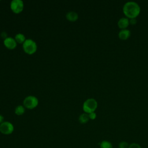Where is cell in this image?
I'll return each mask as SVG.
<instances>
[{
  "instance_id": "6da1fadb",
  "label": "cell",
  "mask_w": 148,
  "mask_h": 148,
  "mask_svg": "<svg viewBox=\"0 0 148 148\" xmlns=\"http://www.w3.org/2000/svg\"><path fill=\"white\" fill-rule=\"evenodd\" d=\"M123 11L127 18H135L139 14L140 8L136 2L130 1L124 5Z\"/></svg>"
},
{
  "instance_id": "7a4b0ae2",
  "label": "cell",
  "mask_w": 148,
  "mask_h": 148,
  "mask_svg": "<svg viewBox=\"0 0 148 148\" xmlns=\"http://www.w3.org/2000/svg\"><path fill=\"white\" fill-rule=\"evenodd\" d=\"M98 106L97 101L94 98H89L84 101L83 105V110L87 114L94 112Z\"/></svg>"
},
{
  "instance_id": "3957f363",
  "label": "cell",
  "mask_w": 148,
  "mask_h": 148,
  "mask_svg": "<svg viewBox=\"0 0 148 148\" xmlns=\"http://www.w3.org/2000/svg\"><path fill=\"white\" fill-rule=\"evenodd\" d=\"M23 48L25 53L28 54L35 53L37 50L36 42L31 39H27L23 44Z\"/></svg>"
},
{
  "instance_id": "277c9868",
  "label": "cell",
  "mask_w": 148,
  "mask_h": 148,
  "mask_svg": "<svg viewBox=\"0 0 148 148\" xmlns=\"http://www.w3.org/2000/svg\"><path fill=\"white\" fill-rule=\"evenodd\" d=\"M38 99L33 95H29L25 98L23 101L24 106L29 109H32L36 108L38 105Z\"/></svg>"
},
{
  "instance_id": "5b68a950",
  "label": "cell",
  "mask_w": 148,
  "mask_h": 148,
  "mask_svg": "<svg viewBox=\"0 0 148 148\" xmlns=\"http://www.w3.org/2000/svg\"><path fill=\"white\" fill-rule=\"evenodd\" d=\"M10 6L11 10L16 14L20 13L24 9V3L21 0H13Z\"/></svg>"
},
{
  "instance_id": "8992f818",
  "label": "cell",
  "mask_w": 148,
  "mask_h": 148,
  "mask_svg": "<svg viewBox=\"0 0 148 148\" xmlns=\"http://www.w3.org/2000/svg\"><path fill=\"white\" fill-rule=\"evenodd\" d=\"M14 131L13 125L9 121H3L0 124V132L5 135L11 134Z\"/></svg>"
},
{
  "instance_id": "52a82bcc",
  "label": "cell",
  "mask_w": 148,
  "mask_h": 148,
  "mask_svg": "<svg viewBox=\"0 0 148 148\" xmlns=\"http://www.w3.org/2000/svg\"><path fill=\"white\" fill-rule=\"evenodd\" d=\"M3 44L8 49H14L17 46V42L16 40L11 37H7L3 40Z\"/></svg>"
},
{
  "instance_id": "ba28073f",
  "label": "cell",
  "mask_w": 148,
  "mask_h": 148,
  "mask_svg": "<svg viewBox=\"0 0 148 148\" xmlns=\"http://www.w3.org/2000/svg\"><path fill=\"white\" fill-rule=\"evenodd\" d=\"M130 24L129 19L127 17H123L120 18L117 23V25L119 28L121 29H126Z\"/></svg>"
},
{
  "instance_id": "9c48e42d",
  "label": "cell",
  "mask_w": 148,
  "mask_h": 148,
  "mask_svg": "<svg viewBox=\"0 0 148 148\" xmlns=\"http://www.w3.org/2000/svg\"><path fill=\"white\" fill-rule=\"evenodd\" d=\"M130 35H131V32L130 30L127 29H121L119 32L118 36L120 39L126 40L129 38V37L130 36Z\"/></svg>"
},
{
  "instance_id": "30bf717a",
  "label": "cell",
  "mask_w": 148,
  "mask_h": 148,
  "mask_svg": "<svg viewBox=\"0 0 148 148\" xmlns=\"http://www.w3.org/2000/svg\"><path fill=\"white\" fill-rule=\"evenodd\" d=\"M66 18L70 21H75L78 19V14L75 12H69L66 13Z\"/></svg>"
},
{
  "instance_id": "8fae6325",
  "label": "cell",
  "mask_w": 148,
  "mask_h": 148,
  "mask_svg": "<svg viewBox=\"0 0 148 148\" xmlns=\"http://www.w3.org/2000/svg\"><path fill=\"white\" fill-rule=\"evenodd\" d=\"M14 39L16 40L17 43H23L25 41L26 39H25V36L24 34H21V33H18L17 34H16L15 35V38Z\"/></svg>"
},
{
  "instance_id": "7c38bea8",
  "label": "cell",
  "mask_w": 148,
  "mask_h": 148,
  "mask_svg": "<svg viewBox=\"0 0 148 148\" xmlns=\"http://www.w3.org/2000/svg\"><path fill=\"white\" fill-rule=\"evenodd\" d=\"M90 118L88 116V114L84 113H82V114L80 115L79 117V121L80 123L82 124H85L86 123H87L89 120Z\"/></svg>"
},
{
  "instance_id": "4fadbf2b",
  "label": "cell",
  "mask_w": 148,
  "mask_h": 148,
  "mask_svg": "<svg viewBox=\"0 0 148 148\" xmlns=\"http://www.w3.org/2000/svg\"><path fill=\"white\" fill-rule=\"evenodd\" d=\"M100 148H113L112 143L108 140H102L99 145Z\"/></svg>"
},
{
  "instance_id": "5bb4252c",
  "label": "cell",
  "mask_w": 148,
  "mask_h": 148,
  "mask_svg": "<svg viewBox=\"0 0 148 148\" xmlns=\"http://www.w3.org/2000/svg\"><path fill=\"white\" fill-rule=\"evenodd\" d=\"M24 112H25V108L22 105H18L15 108V110H14L15 114H16L18 116L22 115L23 114H24Z\"/></svg>"
},
{
  "instance_id": "9a60e30c",
  "label": "cell",
  "mask_w": 148,
  "mask_h": 148,
  "mask_svg": "<svg viewBox=\"0 0 148 148\" xmlns=\"http://www.w3.org/2000/svg\"><path fill=\"white\" fill-rule=\"evenodd\" d=\"M130 144L126 141H121L118 145L119 148H128Z\"/></svg>"
},
{
  "instance_id": "2e32d148",
  "label": "cell",
  "mask_w": 148,
  "mask_h": 148,
  "mask_svg": "<svg viewBox=\"0 0 148 148\" xmlns=\"http://www.w3.org/2000/svg\"><path fill=\"white\" fill-rule=\"evenodd\" d=\"M128 148H142L140 145L137 143H131L130 144Z\"/></svg>"
},
{
  "instance_id": "e0dca14e",
  "label": "cell",
  "mask_w": 148,
  "mask_h": 148,
  "mask_svg": "<svg viewBox=\"0 0 148 148\" xmlns=\"http://www.w3.org/2000/svg\"><path fill=\"white\" fill-rule=\"evenodd\" d=\"M88 116H89V118L90 119H91V120H94L96 119V117H97V114L95 112H91L90 113L88 114Z\"/></svg>"
},
{
  "instance_id": "ac0fdd59",
  "label": "cell",
  "mask_w": 148,
  "mask_h": 148,
  "mask_svg": "<svg viewBox=\"0 0 148 148\" xmlns=\"http://www.w3.org/2000/svg\"><path fill=\"white\" fill-rule=\"evenodd\" d=\"M129 21H130V24L131 25H135L137 23V20L136 18H131L129 20Z\"/></svg>"
},
{
  "instance_id": "d6986e66",
  "label": "cell",
  "mask_w": 148,
  "mask_h": 148,
  "mask_svg": "<svg viewBox=\"0 0 148 148\" xmlns=\"http://www.w3.org/2000/svg\"><path fill=\"white\" fill-rule=\"evenodd\" d=\"M3 119H4L3 116L0 114V124L3 122Z\"/></svg>"
}]
</instances>
